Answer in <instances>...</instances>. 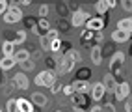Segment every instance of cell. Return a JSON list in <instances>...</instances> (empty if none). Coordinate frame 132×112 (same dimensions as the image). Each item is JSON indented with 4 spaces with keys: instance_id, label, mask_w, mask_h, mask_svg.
<instances>
[{
    "instance_id": "ac0fdd59",
    "label": "cell",
    "mask_w": 132,
    "mask_h": 112,
    "mask_svg": "<svg viewBox=\"0 0 132 112\" xmlns=\"http://www.w3.org/2000/svg\"><path fill=\"white\" fill-rule=\"evenodd\" d=\"M22 24H24V30L26 32H34L37 26V15H24L22 17Z\"/></svg>"
},
{
    "instance_id": "e0dca14e",
    "label": "cell",
    "mask_w": 132,
    "mask_h": 112,
    "mask_svg": "<svg viewBox=\"0 0 132 112\" xmlns=\"http://www.w3.org/2000/svg\"><path fill=\"white\" fill-rule=\"evenodd\" d=\"M17 105H19V112H36V107L26 97H17Z\"/></svg>"
},
{
    "instance_id": "7dc6e473",
    "label": "cell",
    "mask_w": 132,
    "mask_h": 112,
    "mask_svg": "<svg viewBox=\"0 0 132 112\" xmlns=\"http://www.w3.org/2000/svg\"><path fill=\"white\" fill-rule=\"evenodd\" d=\"M128 56H130V58H132V47H130V50H128Z\"/></svg>"
},
{
    "instance_id": "484cf974",
    "label": "cell",
    "mask_w": 132,
    "mask_h": 112,
    "mask_svg": "<svg viewBox=\"0 0 132 112\" xmlns=\"http://www.w3.org/2000/svg\"><path fill=\"white\" fill-rule=\"evenodd\" d=\"M95 11H97V17H104V15H108V2L106 0H99V2L95 4Z\"/></svg>"
},
{
    "instance_id": "d6986e66",
    "label": "cell",
    "mask_w": 132,
    "mask_h": 112,
    "mask_svg": "<svg viewBox=\"0 0 132 112\" xmlns=\"http://www.w3.org/2000/svg\"><path fill=\"white\" fill-rule=\"evenodd\" d=\"M89 60H91V64L97 65V67L102 64V50H101V47H97V45H95V47L89 50Z\"/></svg>"
},
{
    "instance_id": "60d3db41",
    "label": "cell",
    "mask_w": 132,
    "mask_h": 112,
    "mask_svg": "<svg viewBox=\"0 0 132 112\" xmlns=\"http://www.w3.org/2000/svg\"><path fill=\"white\" fill-rule=\"evenodd\" d=\"M7 8H10V2H7V0H0V15L6 13Z\"/></svg>"
},
{
    "instance_id": "c3c4849f",
    "label": "cell",
    "mask_w": 132,
    "mask_h": 112,
    "mask_svg": "<svg viewBox=\"0 0 132 112\" xmlns=\"http://www.w3.org/2000/svg\"><path fill=\"white\" fill-rule=\"evenodd\" d=\"M0 112H6V110H4V108H0Z\"/></svg>"
},
{
    "instance_id": "277c9868",
    "label": "cell",
    "mask_w": 132,
    "mask_h": 112,
    "mask_svg": "<svg viewBox=\"0 0 132 112\" xmlns=\"http://www.w3.org/2000/svg\"><path fill=\"white\" fill-rule=\"evenodd\" d=\"M22 17H24V13H22L21 8H17V6L10 4L7 11L2 15V19H4L6 24H17V23H21V21H22Z\"/></svg>"
},
{
    "instance_id": "f35d334b",
    "label": "cell",
    "mask_w": 132,
    "mask_h": 112,
    "mask_svg": "<svg viewBox=\"0 0 132 112\" xmlns=\"http://www.w3.org/2000/svg\"><path fill=\"white\" fill-rule=\"evenodd\" d=\"M121 8H123L127 13H132V0H123V2H121Z\"/></svg>"
},
{
    "instance_id": "ba28073f",
    "label": "cell",
    "mask_w": 132,
    "mask_h": 112,
    "mask_svg": "<svg viewBox=\"0 0 132 112\" xmlns=\"http://www.w3.org/2000/svg\"><path fill=\"white\" fill-rule=\"evenodd\" d=\"M89 103H91L89 93H75V95L71 97V105H73L75 108L87 110V108H89Z\"/></svg>"
},
{
    "instance_id": "9a60e30c",
    "label": "cell",
    "mask_w": 132,
    "mask_h": 112,
    "mask_svg": "<svg viewBox=\"0 0 132 112\" xmlns=\"http://www.w3.org/2000/svg\"><path fill=\"white\" fill-rule=\"evenodd\" d=\"M13 82L17 86V90H28V86H30L28 77H26V73H22V71H19L17 75H13Z\"/></svg>"
},
{
    "instance_id": "30bf717a",
    "label": "cell",
    "mask_w": 132,
    "mask_h": 112,
    "mask_svg": "<svg viewBox=\"0 0 132 112\" xmlns=\"http://www.w3.org/2000/svg\"><path fill=\"white\" fill-rule=\"evenodd\" d=\"M50 30H52L50 21L48 19H39V17H37V26H36V30H34V34L39 36V38H45V36H48Z\"/></svg>"
},
{
    "instance_id": "b9f144b4",
    "label": "cell",
    "mask_w": 132,
    "mask_h": 112,
    "mask_svg": "<svg viewBox=\"0 0 132 112\" xmlns=\"http://www.w3.org/2000/svg\"><path fill=\"white\" fill-rule=\"evenodd\" d=\"M61 90H63V84H61L60 80H58V82H56V84H54V86L50 88V92H52V93H60Z\"/></svg>"
},
{
    "instance_id": "ab89813d",
    "label": "cell",
    "mask_w": 132,
    "mask_h": 112,
    "mask_svg": "<svg viewBox=\"0 0 132 112\" xmlns=\"http://www.w3.org/2000/svg\"><path fill=\"white\" fill-rule=\"evenodd\" d=\"M50 41H54V39H58L60 38V32H58V28H52L50 32H48V36H47Z\"/></svg>"
},
{
    "instance_id": "f546056e",
    "label": "cell",
    "mask_w": 132,
    "mask_h": 112,
    "mask_svg": "<svg viewBox=\"0 0 132 112\" xmlns=\"http://www.w3.org/2000/svg\"><path fill=\"white\" fill-rule=\"evenodd\" d=\"M19 65H21V71H22V73L34 71V69H36V60H34V58H30V60H24V62H21Z\"/></svg>"
},
{
    "instance_id": "bcb514c9",
    "label": "cell",
    "mask_w": 132,
    "mask_h": 112,
    "mask_svg": "<svg viewBox=\"0 0 132 112\" xmlns=\"http://www.w3.org/2000/svg\"><path fill=\"white\" fill-rule=\"evenodd\" d=\"M106 2H108V10H113V8L117 6V2H116V0H106Z\"/></svg>"
},
{
    "instance_id": "8fae6325",
    "label": "cell",
    "mask_w": 132,
    "mask_h": 112,
    "mask_svg": "<svg viewBox=\"0 0 132 112\" xmlns=\"http://www.w3.org/2000/svg\"><path fill=\"white\" fill-rule=\"evenodd\" d=\"M95 34H97V32H91V30H87V28L82 30V34H80V43H82V47L89 49V50L95 47Z\"/></svg>"
},
{
    "instance_id": "ee69618b",
    "label": "cell",
    "mask_w": 132,
    "mask_h": 112,
    "mask_svg": "<svg viewBox=\"0 0 132 112\" xmlns=\"http://www.w3.org/2000/svg\"><path fill=\"white\" fill-rule=\"evenodd\" d=\"M89 112H104V108H102V105H93L89 108Z\"/></svg>"
},
{
    "instance_id": "74e56055",
    "label": "cell",
    "mask_w": 132,
    "mask_h": 112,
    "mask_svg": "<svg viewBox=\"0 0 132 112\" xmlns=\"http://www.w3.org/2000/svg\"><path fill=\"white\" fill-rule=\"evenodd\" d=\"M61 93H63L65 97L71 99L75 95V88H73V84H63V90H61Z\"/></svg>"
},
{
    "instance_id": "d6a6232c",
    "label": "cell",
    "mask_w": 132,
    "mask_h": 112,
    "mask_svg": "<svg viewBox=\"0 0 132 112\" xmlns=\"http://www.w3.org/2000/svg\"><path fill=\"white\" fill-rule=\"evenodd\" d=\"M6 112H19V105H17V99H7L6 101V108H4Z\"/></svg>"
},
{
    "instance_id": "4fadbf2b",
    "label": "cell",
    "mask_w": 132,
    "mask_h": 112,
    "mask_svg": "<svg viewBox=\"0 0 132 112\" xmlns=\"http://www.w3.org/2000/svg\"><path fill=\"white\" fill-rule=\"evenodd\" d=\"M30 101H32V105L37 107V108H45L48 105V97L45 95V93H41V92H34L30 95Z\"/></svg>"
},
{
    "instance_id": "f6af8a7d",
    "label": "cell",
    "mask_w": 132,
    "mask_h": 112,
    "mask_svg": "<svg viewBox=\"0 0 132 112\" xmlns=\"http://www.w3.org/2000/svg\"><path fill=\"white\" fill-rule=\"evenodd\" d=\"M125 103H127V105H125V112H132V99H128Z\"/></svg>"
},
{
    "instance_id": "52a82bcc",
    "label": "cell",
    "mask_w": 132,
    "mask_h": 112,
    "mask_svg": "<svg viewBox=\"0 0 132 112\" xmlns=\"http://www.w3.org/2000/svg\"><path fill=\"white\" fill-rule=\"evenodd\" d=\"M128 97H130V84L127 80H121L117 84L116 92H113V99L119 103H125V101H128Z\"/></svg>"
},
{
    "instance_id": "7bdbcfd3",
    "label": "cell",
    "mask_w": 132,
    "mask_h": 112,
    "mask_svg": "<svg viewBox=\"0 0 132 112\" xmlns=\"http://www.w3.org/2000/svg\"><path fill=\"white\" fill-rule=\"evenodd\" d=\"M102 108H104V112H117L113 103H106V105H102Z\"/></svg>"
},
{
    "instance_id": "5bb4252c",
    "label": "cell",
    "mask_w": 132,
    "mask_h": 112,
    "mask_svg": "<svg viewBox=\"0 0 132 112\" xmlns=\"http://www.w3.org/2000/svg\"><path fill=\"white\" fill-rule=\"evenodd\" d=\"M132 38V34H128V32H123V30H113L112 32V36H110V39H112V43H116V45H119V43H127L128 39Z\"/></svg>"
},
{
    "instance_id": "603a6c76",
    "label": "cell",
    "mask_w": 132,
    "mask_h": 112,
    "mask_svg": "<svg viewBox=\"0 0 132 112\" xmlns=\"http://www.w3.org/2000/svg\"><path fill=\"white\" fill-rule=\"evenodd\" d=\"M58 58H60V54H48V56H45V65H47L48 71H56L58 69Z\"/></svg>"
},
{
    "instance_id": "681fc988",
    "label": "cell",
    "mask_w": 132,
    "mask_h": 112,
    "mask_svg": "<svg viewBox=\"0 0 132 112\" xmlns=\"http://www.w3.org/2000/svg\"><path fill=\"white\" fill-rule=\"evenodd\" d=\"M54 112H63V110H54Z\"/></svg>"
},
{
    "instance_id": "e575fe53",
    "label": "cell",
    "mask_w": 132,
    "mask_h": 112,
    "mask_svg": "<svg viewBox=\"0 0 132 112\" xmlns=\"http://www.w3.org/2000/svg\"><path fill=\"white\" fill-rule=\"evenodd\" d=\"M61 43H63V39L58 38L52 41V47H50V54H60V49H61Z\"/></svg>"
},
{
    "instance_id": "ffe728a7",
    "label": "cell",
    "mask_w": 132,
    "mask_h": 112,
    "mask_svg": "<svg viewBox=\"0 0 132 112\" xmlns=\"http://www.w3.org/2000/svg\"><path fill=\"white\" fill-rule=\"evenodd\" d=\"M71 84L75 88V93H89V90H91V84L86 80H73Z\"/></svg>"
},
{
    "instance_id": "5b68a950",
    "label": "cell",
    "mask_w": 132,
    "mask_h": 112,
    "mask_svg": "<svg viewBox=\"0 0 132 112\" xmlns=\"http://www.w3.org/2000/svg\"><path fill=\"white\" fill-rule=\"evenodd\" d=\"M91 19V15L87 13L84 8H80L78 11H75V13H71V26H75V28H82V26H86V23Z\"/></svg>"
},
{
    "instance_id": "4316f807",
    "label": "cell",
    "mask_w": 132,
    "mask_h": 112,
    "mask_svg": "<svg viewBox=\"0 0 132 112\" xmlns=\"http://www.w3.org/2000/svg\"><path fill=\"white\" fill-rule=\"evenodd\" d=\"M26 38H28V32H26L24 28H22V30H15V38H13V45H22V43L26 41Z\"/></svg>"
},
{
    "instance_id": "f1b7e54d",
    "label": "cell",
    "mask_w": 132,
    "mask_h": 112,
    "mask_svg": "<svg viewBox=\"0 0 132 112\" xmlns=\"http://www.w3.org/2000/svg\"><path fill=\"white\" fill-rule=\"evenodd\" d=\"M101 50H102V60H104V58H108V60H110L113 54H116V45L108 43V45H102Z\"/></svg>"
},
{
    "instance_id": "7c38bea8",
    "label": "cell",
    "mask_w": 132,
    "mask_h": 112,
    "mask_svg": "<svg viewBox=\"0 0 132 112\" xmlns=\"http://www.w3.org/2000/svg\"><path fill=\"white\" fill-rule=\"evenodd\" d=\"M101 82H102V86H104V90H106V93H113V92H116V88H117V84H119V80H117L112 73H106V75L102 77Z\"/></svg>"
},
{
    "instance_id": "4dcf8cb0",
    "label": "cell",
    "mask_w": 132,
    "mask_h": 112,
    "mask_svg": "<svg viewBox=\"0 0 132 112\" xmlns=\"http://www.w3.org/2000/svg\"><path fill=\"white\" fill-rule=\"evenodd\" d=\"M50 47H52V41L45 36V38H39V49L43 50V53H48L50 54Z\"/></svg>"
},
{
    "instance_id": "6da1fadb",
    "label": "cell",
    "mask_w": 132,
    "mask_h": 112,
    "mask_svg": "<svg viewBox=\"0 0 132 112\" xmlns=\"http://www.w3.org/2000/svg\"><path fill=\"white\" fill-rule=\"evenodd\" d=\"M125 62H127V54L123 53V50H116V54H113L110 60H108V67H110V73L116 77V79L121 82V75H123V67H125Z\"/></svg>"
},
{
    "instance_id": "3957f363",
    "label": "cell",
    "mask_w": 132,
    "mask_h": 112,
    "mask_svg": "<svg viewBox=\"0 0 132 112\" xmlns=\"http://www.w3.org/2000/svg\"><path fill=\"white\" fill-rule=\"evenodd\" d=\"M108 23H110V17H108V15H104V17L91 15V19L86 23V26H84V28L91 30V32H102L104 28L108 26Z\"/></svg>"
},
{
    "instance_id": "83f0119b",
    "label": "cell",
    "mask_w": 132,
    "mask_h": 112,
    "mask_svg": "<svg viewBox=\"0 0 132 112\" xmlns=\"http://www.w3.org/2000/svg\"><path fill=\"white\" fill-rule=\"evenodd\" d=\"M54 10L58 11L60 19H67V15H69V8H67V2H58V4L54 6Z\"/></svg>"
},
{
    "instance_id": "7a4b0ae2",
    "label": "cell",
    "mask_w": 132,
    "mask_h": 112,
    "mask_svg": "<svg viewBox=\"0 0 132 112\" xmlns=\"http://www.w3.org/2000/svg\"><path fill=\"white\" fill-rule=\"evenodd\" d=\"M58 73L56 71H48V69H43L36 75V79H34V82H36V86H39V88H52L56 82H58Z\"/></svg>"
},
{
    "instance_id": "cb8c5ba5",
    "label": "cell",
    "mask_w": 132,
    "mask_h": 112,
    "mask_svg": "<svg viewBox=\"0 0 132 112\" xmlns=\"http://www.w3.org/2000/svg\"><path fill=\"white\" fill-rule=\"evenodd\" d=\"M117 30H123V32L132 34V17H125V19H119V21H117Z\"/></svg>"
},
{
    "instance_id": "7402d4cb",
    "label": "cell",
    "mask_w": 132,
    "mask_h": 112,
    "mask_svg": "<svg viewBox=\"0 0 132 112\" xmlns=\"http://www.w3.org/2000/svg\"><path fill=\"white\" fill-rule=\"evenodd\" d=\"M13 58H15L17 65H19L21 62H24V60H30V58H32V53H30L28 49H19V50H15Z\"/></svg>"
},
{
    "instance_id": "44dd1931",
    "label": "cell",
    "mask_w": 132,
    "mask_h": 112,
    "mask_svg": "<svg viewBox=\"0 0 132 112\" xmlns=\"http://www.w3.org/2000/svg\"><path fill=\"white\" fill-rule=\"evenodd\" d=\"M17 65V62H15V58L13 56H10V58H7V56H2V58H0V71H10V69H13V67Z\"/></svg>"
},
{
    "instance_id": "8d00e7d4",
    "label": "cell",
    "mask_w": 132,
    "mask_h": 112,
    "mask_svg": "<svg viewBox=\"0 0 132 112\" xmlns=\"http://www.w3.org/2000/svg\"><path fill=\"white\" fill-rule=\"evenodd\" d=\"M58 32H67L69 26H71V21H67V19H58Z\"/></svg>"
},
{
    "instance_id": "8992f818",
    "label": "cell",
    "mask_w": 132,
    "mask_h": 112,
    "mask_svg": "<svg viewBox=\"0 0 132 112\" xmlns=\"http://www.w3.org/2000/svg\"><path fill=\"white\" fill-rule=\"evenodd\" d=\"M75 67H76V64L73 62V60H69L67 56H60L58 58V69H56V73H58V77L69 75V73L75 71Z\"/></svg>"
},
{
    "instance_id": "836d02e7",
    "label": "cell",
    "mask_w": 132,
    "mask_h": 112,
    "mask_svg": "<svg viewBox=\"0 0 132 112\" xmlns=\"http://www.w3.org/2000/svg\"><path fill=\"white\" fill-rule=\"evenodd\" d=\"M65 56H67L69 60H73L75 64H78V62H80V60H82V53H80V50H76V49H73L71 53H67Z\"/></svg>"
},
{
    "instance_id": "1f68e13d",
    "label": "cell",
    "mask_w": 132,
    "mask_h": 112,
    "mask_svg": "<svg viewBox=\"0 0 132 112\" xmlns=\"http://www.w3.org/2000/svg\"><path fill=\"white\" fill-rule=\"evenodd\" d=\"M48 13H50V4H41L39 10H37V17L39 19H47Z\"/></svg>"
},
{
    "instance_id": "d590c367",
    "label": "cell",
    "mask_w": 132,
    "mask_h": 112,
    "mask_svg": "<svg viewBox=\"0 0 132 112\" xmlns=\"http://www.w3.org/2000/svg\"><path fill=\"white\" fill-rule=\"evenodd\" d=\"M71 50H73V43L71 41H63V43H61V49H60V56H65L67 53H71Z\"/></svg>"
},
{
    "instance_id": "d4e9b609",
    "label": "cell",
    "mask_w": 132,
    "mask_h": 112,
    "mask_svg": "<svg viewBox=\"0 0 132 112\" xmlns=\"http://www.w3.org/2000/svg\"><path fill=\"white\" fill-rule=\"evenodd\" d=\"M0 50H2V56H7V58H10V56H13L15 54V45H13V43H10V41H2V45H0Z\"/></svg>"
},
{
    "instance_id": "9c48e42d",
    "label": "cell",
    "mask_w": 132,
    "mask_h": 112,
    "mask_svg": "<svg viewBox=\"0 0 132 112\" xmlns=\"http://www.w3.org/2000/svg\"><path fill=\"white\" fill-rule=\"evenodd\" d=\"M89 97H91V101H93V103H97V105L104 101V97H106V90H104L102 82H95V84H91Z\"/></svg>"
},
{
    "instance_id": "2e32d148",
    "label": "cell",
    "mask_w": 132,
    "mask_h": 112,
    "mask_svg": "<svg viewBox=\"0 0 132 112\" xmlns=\"http://www.w3.org/2000/svg\"><path fill=\"white\" fill-rule=\"evenodd\" d=\"M91 67H86V65H82V67H78V69L75 71V80H86V82H89V79H91Z\"/></svg>"
}]
</instances>
